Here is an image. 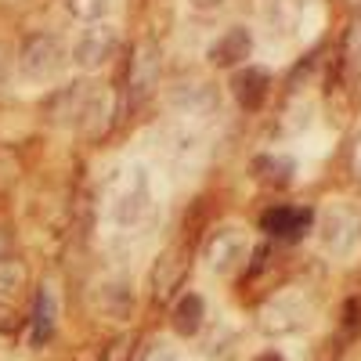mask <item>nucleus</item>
<instances>
[{"mask_svg":"<svg viewBox=\"0 0 361 361\" xmlns=\"http://www.w3.org/2000/svg\"><path fill=\"white\" fill-rule=\"evenodd\" d=\"M87 98L90 94L83 90V83H73L66 90H58V94L47 102V112H51V119H76V116H83Z\"/></svg>","mask_w":361,"mask_h":361,"instance_id":"nucleus-15","label":"nucleus"},{"mask_svg":"<svg viewBox=\"0 0 361 361\" xmlns=\"http://www.w3.org/2000/svg\"><path fill=\"white\" fill-rule=\"evenodd\" d=\"M206 322V300L199 293L177 296V304L170 307V329L177 336H195Z\"/></svg>","mask_w":361,"mask_h":361,"instance_id":"nucleus-13","label":"nucleus"},{"mask_svg":"<svg viewBox=\"0 0 361 361\" xmlns=\"http://www.w3.org/2000/svg\"><path fill=\"white\" fill-rule=\"evenodd\" d=\"M325 238H329V246L333 250H347L350 243H354V231H357V217H350L347 209H333L329 214V221H325Z\"/></svg>","mask_w":361,"mask_h":361,"instance_id":"nucleus-16","label":"nucleus"},{"mask_svg":"<svg viewBox=\"0 0 361 361\" xmlns=\"http://www.w3.org/2000/svg\"><path fill=\"white\" fill-rule=\"evenodd\" d=\"M18 289H25V267L15 260H0V333H15L22 325Z\"/></svg>","mask_w":361,"mask_h":361,"instance_id":"nucleus-4","label":"nucleus"},{"mask_svg":"<svg viewBox=\"0 0 361 361\" xmlns=\"http://www.w3.org/2000/svg\"><path fill=\"white\" fill-rule=\"evenodd\" d=\"M185 271H188V253L177 250V246H170L156 260V267H152V293H156L159 304L173 296V289L180 286V279H185Z\"/></svg>","mask_w":361,"mask_h":361,"instance_id":"nucleus-10","label":"nucleus"},{"mask_svg":"<svg viewBox=\"0 0 361 361\" xmlns=\"http://www.w3.org/2000/svg\"><path fill=\"white\" fill-rule=\"evenodd\" d=\"M314 224V209L311 206H271L260 217L264 235L279 238V243H300Z\"/></svg>","mask_w":361,"mask_h":361,"instance_id":"nucleus-3","label":"nucleus"},{"mask_svg":"<svg viewBox=\"0 0 361 361\" xmlns=\"http://www.w3.org/2000/svg\"><path fill=\"white\" fill-rule=\"evenodd\" d=\"M195 4H199V8H217L221 0H195Z\"/></svg>","mask_w":361,"mask_h":361,"instance_id":"nucleus-22","label":"nucleus"},{"mask_svg":"<svg viewBox=\"0 0 361 361\" xmlns=\"http://www.w3.org/2000/svg\"><path fill=\"white\" fill-rule=\"evenodd\" d=\"M253 361H286V357H282L279 350H264V354H257Z\"/></svg>","mask_w":361,"mask_h":361,"instance_id":"nucleus-21","label":"nucleus"},{"mask_svg":"<svg viewBox=\"0 0 361 361\" xmlns=\"http://www.w3.org/2000/svg\"><path fill=\"white\" fill-rule=\"evenodd\" d=\"M116 44H119V37H116L112 25H105V22L90 25L87 33L76 40V62H80L83 69H94V66L105 62V58H112Z\"/></svg>","mask_w":361,"mask_h":361,"instance_id":"nucleus-8","label":"nucleus"},{"mask_svg":"<svg viewBox=\"0 0 361 361\" xmlns=\"http://www.w3.org/2000/svg\"><path fill=\"white\" fill-rule=\"evenodd\" d=\"M343 325H347V329H357V325H361V300H347V307H343Z\"/></svg>","mask_w":361,"mask_h":361,"instance_id":"nucleus-20","label":"nucleus"},{"mask_svg":"<svg viewBox=\"0 0 361 361\" xmlns=\"http://www.w3.org/2000/svg\"><path fill=\"white\" fill-rule=\"evenodd\" d=\"M66 8H69V15L80 18V22H98L109 4H105V0H66Z\"/></svg>","mask_w":361,"mask_h":361,"instance_id":"nucleus-18","label":"nucleus"},{"mask_svg":"<svg viewBox=\"0 0 361 361\" xmlns=\"http://www.w3.org/2000/svg\"><path fill=\"white\" fill-rule=\"evenodd\" d=\"M354 163H357V170H361V141H357V156H354Z\"/></svg>","mask_w":361,"mask_h":361,"instance_id":"nucleus-23","label":"nucleus"},{"mask_svg":"<svg viewBox=\"0 0 361 361\" xmlns=\"http://www.w3.org/2000/svg\"><path fill=\"white\" fill-rule=\"evenodd\" d=\"M148 206V188H145V177L141 170H130L116 180V195H112V217L123 221V224H134Z\"/></svg>","mask_w":361,"mask_h":361,"instance_id":"nucleus-6","label":"nucleus"},{"mask_svg":"<svg viewBox=\"0 0 361 361\" xmlns=\"http://www.w3.org/2000/svg\"><path fill=\"white\" fill-rule=\"evenodd\" d=\"M54 329H58V307L47 289L37 293V304H33V314H29V347H47L54 340Z\"/></svg>","mask_w":361,"mask_h":361,"instance_id":"nucleus-12","label":"nucleus"},{"mask_svg":"<svg viewBox=\"0 0 361 361\" xmlns=\"http://www.w3.org/2000/svg\"><path fill=\"white\" fill-rule=\"evenodd\" d=\"M250 54H253V37H250L246 25H231L228 33H221L206 51L214 69H238Z\"/></svg>","mask_w":361,"mask_h":361,"instance_id":"nucleus-5","label":"nucleus"},{"mask_svg":"<svg viewBox=\"0 0 361 361\" xmlns=\"http://www.w3.org/2000/svg\"><path fill=\"white\" fill-rule=\"evenodd\" d=\"M250 173L264 188H289L296 177V163L289 156H279V152H264L250 163Z\"/></svg>","mask_w":361,"mask_h":361,"instance_id":"nucleus-11","label":"nucleus"},{"mask_svg":"<svg viewBox=\"0 0 361 361\" xmlns=\"http://www.w3.org/2000/svg\"><path fill=\"white\" fill-rule=\"evenodd\" d=\"M130 357V336H119L105 347V357L102 361H127Z\"/></svg>","mask_w":361,"mask_h":361,"instance_id":"nucleus-19","label":"nucleus"},{"mask_svg":"<svg viewBox=\"0 0 361 361\" xmlns=\"http://www.w3.org/2000/svg\"><path fill=\"white\" fill-rule=\"evenodd\" d=\"M18 173H22L18 152H15L11 145H0V195H8L18 185Z\"/></svg>","mask_w":361,"mask_h":361,"instance_id":"nucleus-17","label":"nucleus"},{"mask_svg":"<svg viewBox=\"0 0 361 361\" xmlns=\"http://www.w3.org/2000/svg\"><path fill=\"white\" fill-rule=\"evenodd\" d=\"M62 66H66V47L58 37H51V33L25 37V44L18 51V69H22L25 80H33V83L54 80L62 73Z\"/></svg>","mask_w":361,"mask_h":361,"instance_id":"nucleus-2","label":"nucleus"},{"mask_svg":"<svg viewBox=\"0 0 361 361\" xmlns=\"http://www.w3.org/2000/svg\"><path fill=\"white\" fill-rule=\"evenodd\" d=\"M231 94L246 112H260L271 94V73L260 66H246L231 76Z\"/></svg>","mask_w":361,"mask_h":361,"instance_id":"nucleus-7","label":"nucleus"},{"mask_svg":"<svg viewBox=\"0 0 361 361\" xmlns=\"http://www.w3.org/2000/svg\"><path fill=\"white\" fill-rule=\"evenodd\" d=\"M264 329L267 333H289V329H296V325H304L307 318H304V307L300 304H286V300H275V304H267V311H264Z\"/></svg>","mask_w":361,"mask_h":361,"instance_id":"nucleus-14","label":"nucleus"},{"mask_svg":"<svg viewBox=\"0 0 361 361\" xmlns=\"http://www.w3.org/2000/svg\"><path fill=\"white\" fill-rule=\"evenodd\" d=\"M159 76H163V62H159V47L156 44H134L130 47V58H127V73H123V90H127V102L137 109L145 105L148 98L156 94L159 87Z\"/></svg>","mask_w":361,"mask_h":361,"instance_id":"nucleus-1","label":"nucleus"},{"mask_svg":"<svg viewBox=\"0 0 361 361\" xmlns=\"http://www.w3.org/2000/svg\"><path fill=\"white\" fill-rule=\"evenodd\" d=\"M246 257V238H243V231L238 228H221V231H214L209 235V243H206V260H209V267L214 271H231L238 260Z\"/></svg>","mask_w":361,"mask_h":361,"instance_id":"nucleus-9","label":"nucleus"}]
</instances>
